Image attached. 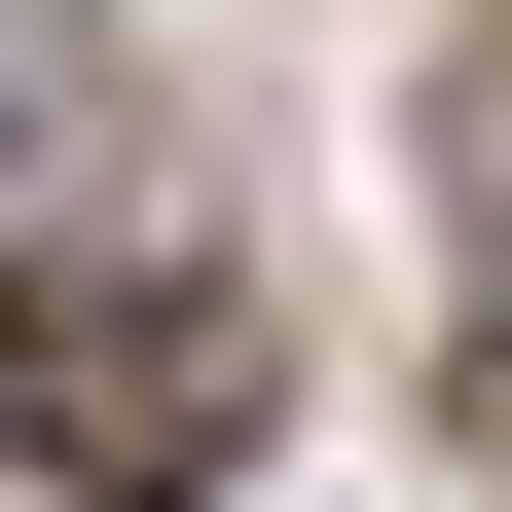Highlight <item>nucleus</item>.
<instances>
[{
  "label": "nucleus",
  "mask_w": 512,
  "mask_h": 512,
  "mask_svg": "<svg viewBox=\"0 0 512 512\" xmlns=\"http://www.w3.org/2000/svg\"><path fill=\"white\" fill-rule=\"evenodd\" d=\"M220 439H256L220 256H0V476H220Z\"/></svg>",
  "instance_id": "obj_1"
},
{
  "label": "nucleus",
  "mask_w": 512,
  "mask_h": 512,
  "mask_svg": "<svg viewBox=\"0 0 512 512\" xmlns=\"http://www.w3.org/2000/svg\"><path fill=\"white\" fill-rule=\"evenodd\" d=\"M476 403H512V330H476Z\"/></svg>",
  "instance_id": "obj_2"
}]
</instances>
